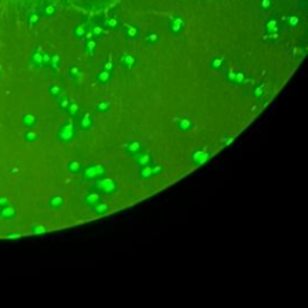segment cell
I'll return each instance as SVG.
<instances>
[{
  "mask_svg": "<svg viewBox=\"0 0 308 308\" xmlns=\"http://www.w3.org/2000/svg\"><path fill=\"white\" fill-rule=\"evenodd\" d=\"M54 11H56V10H54V7H53L52 5H49V6H47V7H46V12H47V15H53V13H54Z\"/></svg>",
  "mask_w": 308,
  "mask_h": 308,
  "instance_id": "23",
  "label": "cell"
},
{
  "mask_svg": "<svg viewBox=\"0 0 308 308\" xmlns=\"http://www.w3.org/2000/svg\"><path fill=\"white\" fill-rule=\"evenodd\" d=\"M42 62H43V64H45V65H48V63L51 62V57H49L47 53H46V54H43V56H42Z\"/></svg>",
  "mask_w": 308,
  "mask_h": 308,
  "instance_id": "22",
  "label": "cell"
},
{
  "mask_svg": "<svg viewBox=\"0 0 308 308\" xmlns=\"http://www.w3.org/2000/svg\"><path fill=\"white\" fill-rule=\"evenodd\" d=\"M119 63L123 68L125 69H131L133 66H135L137 63L136 57L131 56V54H122L119 57Z\"/></svg>",
  "mask_w": 308,
  "mask_h": 308,
  "instance_id": "2",
  "label": "cell"
},
{
  "mask_svg": "<svg viewBox=\"0 0 308 308\" xmlns=\"http://www.w3.org/2000/svg\"><path fill=\"white\" fill-rule=\"evenodd\" d=\"M113 68H114L113 60H112V58L110 57V58L107 59V62L103 64V70H106V71H108V72H112V71H113Z\"/></svg>",
  "mask_w": 308,
  "mask_h": 308,
  "instance_id": "17",
  "label": "cell"
},
{
  "mask_svg": "<svg viewBox=\"0 0 308 308\" xmlns=\"http://www.w3.org/2000/svg\"><path fill=\"white\" fill-rule=\"evenodd\" d=\"M235 73H236V71H235L234 69H231V68L228 69V71H226V78H228L229 82L235 83Z\"/></svg>",
  "mask_w": 308,
  "mask_h": 308,
  "instance_id": "14",
  "label": "cell"
},
{
  "mask_svg": "<svg viewBox=\"0 0 308 308\" xmlns=\"http://www.w3.org/2000/svg\"><path fill=\"white\" fill-rule=\"evenodd\" d=\"M265 28L267 34H272V33H279V27H278V21L276 18H269L265 23Z\"/></svg>",
  "mask_w": 308,
  "mask_h": 308,
  "instance_id": "3",
  "label": "cell"
},
{
  "mask_svg": "<svg viewBox=\"0 0 308 308\" xmlns=\"http://www.w3.org/2000/svg\"><path fill=\"white\" fill-rule=\"evenodd\" d=\"M92 34L94 35V36H96V37L103 36V27H100V25H94V27H93V29H92Z\"/></svg>",
  "mask_w": 308,
  "mask_h": 308,
  "instance_id": "13",
  "label": "cell"
},
{
  "mask_svg": "<svg viewBox=\"0 0 308 308\" xmlns=\"http://www.w3.org/2000/svg\"><path fill=\"white\" fill-rule=\"evenodd\" d=\"M96 46H98L96 40L89 39V40L87 41V43H86V52H87L88 54H94V52H95V49H96Z\"/></svg>",
  "mask_w": 308,
  "mask_h": 308,
  "instance_id": "7",
  "label": "cell"
},
{
  "mask_svg": "<svg viewBox=\"0 0 308 308\" xmlns=\"http://www.w3.org/2000/svg\"><path fill=\"white\" fill-rule=\"evenodd\" d=\"M183 30H184V19L179 16L173 17L170 22V32L173 35H178Z\"/></svg>",
  "mask_w": 308,
  "mask_h": 308,
  "instance_id": "1",
  "label": "cell"
},
{
  "mask_svg": "<svg viewBox=\"0 0 308 308\" xmlns=\"http://www.w3.org/2000/svg\"><path fill=\"white\" fill-rule=\"evenodd\" d=\"M51 65H52V69H53V71H56L57 68L59 66V56L58 54H54L52 58H51Z\"/></svg>",
  "mask_w": 308,
  "mask_h": 308,
  "instance_id": "15",
  "label": "cell"
},
{
  "mask_svg": "<svg viewBox=\"0 0 308 308\" xmlns=\"http://www.w3.org/2000/svg\"><path fill=\"white\" fill-rule=\"evenodd\" d=\"M33 62L36 65H41V63H42V56L39 52H35L34 54H33Z\"/></svg>",
  "mask_w": 308,
  "mask_h": 308,
  "instance_id": "20",
  "label": "cell"
},
{
  "mask_svg": "<svg viewBox=\"0 0 308 308\" xmlns=\"http://www.w3.org/2000/svg\"><path fill=\"white\" fill-rule=\"evenodd\" d=\"M111 80H112V72H108V71H106V70H103V69L96 75V81L100 82V83H103V84L108 83Z\"/></svg>",
  "mask_w": 308,
  "mask_h": 308,
  "instance_id": "5",
  "label": "cell"
},
{
  "mask_svg": "<svg viewBox=\"0 0 308 308\" xmlns=\"http://www.w3.org/2000/svg\"><path fill=\"white\" fill-rule=\"evenodd\" d=\"M224 64H225V59L223 57H215L211 60V68L213 70H220V69L224 68Z\"/></svg>",
  "mask_w": 308,
  "mask_h": 308,
  "instance_id": "6",
  "label": "cell"
},
{
  "mask_svg": "<svg viewBox=\"0 0 308 308\" xmlns=\"http://www.w3.org/2000/svg\"><path fill=\"white\" fill-rule=\"evenodd\" d=\"M265 39L267 40H271V41H276L279 39V33H272V34H267L265 36Z\"/></svg>",
  "mask_w": 308,
  "mask_h": 308,
  "instance_id": "21",
  "label": "cell"
},
{
  "mask_svg": "<svg viewBox=\"0 0 308 308\" xmlns=\"http://www.w3.org/2000/svg\"><path fill=\"white\" fill-rule=\"evenodd\" d=\"M244 80H245V75H244V72L243 71H236V73H235V83H237V84H241V83H243L244 82Z\"/></svg>",
  "mask_w": 308,
  "mask_h": 308,
  "instance_id": "11",
  "label": "cell"
},
{
  "mask_svg": "<svg viewBox=\"0 0 308 308\" xmlns=\"http://www.w3.org/2000/svg\"><path fill=\"white\" fill-rule=\"evenodd\" d=\"M144 41L147 43H155V42L159 41V35L157 34V33H149L144 37Z\"/></svg>",
  "mask_w": 308,
  "mask_h": 308,
  "instance_id": "10",
  "label": "cell"
},
{
  "mask_svg": "<svg viewBox=\"0 0 308 308\" xmlns=\"http://www.w3.org/2000/svg\"><path fill=\"white\" fill-rule=\"evenodd\" d=\"M105 25L107 27V28H110V29H117L118 27H119V19L117 18V17H111V18H108L106 22H105Z\"/></svg>",
  "mask_w": 308,
  "mask_h": 308,
  "instance_id": "8",
  "label": "cell"
},
{
  "mask_svg": "<svg viewBox=\"0 0 308 308\" xmlns=\"http://www.w3.org/2000/svg\"><path fill=\"white\" fill-rule=\"evenodd\" d=\"M73 33H75V36H77V37H83L86 35V29L83 27H76Z\"/></svg>",
  "mask_w": 308,
  "mask_h": 308,
  "instance_id": "19",
  "label": "cell"
},
{
  "mask_svg": "<svg viewBox=\"0 0 308 308\" xmlns=\"http://www.w3.org/2000/svg\"><path fill=\"white\" fill-rule=\"evenodd\" d=\"M262 94H264V84L256 86L255 89H254V95L256 98H260V96H262Z\"/></svg>",
  "mask_w": 308,
  "mask_h": 308,
  "instance_id": "18",
  "label": "cell"
},
{
  "mask_svg": "<svg viewBox=\"0 0 308 308\" xmlns=\"http://www.w3.org/2000/svg\"><path fill=\"white\" fill-rule=\"evenodd\" d=\"M124 34H125V36H128L129 39L134 40V39L138 37L140 30H138V28H137L136 25H131V24H129V25H127V27H125V29H124Z\"/></svg>",
  "mask_w": 308,
  "mask_h": 308,
  "instance_id": "4",
  "label": "cell"
},
{
  "mask_svg": "<svg viewBox=\"0 0 308 308\" xmlns=\"http://www.w3.org/2000/svg\"><path fill=\"white\" fill-rule=\"evenodd\" d=\"M271 6H272V0H260V7H261L264 11L270 10Z\"/></svg>",
  "mask_w": 308,
  "mask_h": 308,
  "instance_id": "16",
  "label": "cell"
},
{
  "mask_svg": "<svg viewBox=\"0 0 308 308\" xmlns=\"http://www.w3.org/2000/svg\"><path fill=\"white\" fill-rule=\"evenodd\" d=\"M286 22H288V25H289V27H291V28H295V27H297V25L300 24L301 19H300V17H299V16L291 15V16H288V18H286Z\"/></svg>",
  "mask_w": 308,
  "mask_h": 308,
  "instance_id": "9",
  "label": "cell"
},
{
  "mask_svg": "<svg viewBox=\"0 0 308 308\" xmlns=\"http://www.w3.org/2000/svg\"><path fill=\"white\" fill-rule=\"evenodd\" d=\"M80 73H81V70H80L78 66H71L70 70H69V75H70L72 78L80 77Z\"/></svg>",
  "mask_w": 308,
  "mask_h": 308,
  "instance_id": "12",
  "label": "cell"
}]
</instances>
